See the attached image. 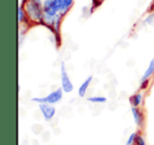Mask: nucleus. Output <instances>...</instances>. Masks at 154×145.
I'll return each instance as SVG.
<instances>
[{
  "instance_id": "f257e3e1",
  "label": "nucleus",
  "mask_w": 154,
  "mask_h": 145,
  "mask_svg": "<svg viewBox=\"0 0 154 145\" xmlns=\"http://www.w3.org/2000/svg\"><path fill=\"white\" fill-rule=\"evenodd\" d=\"M22 7L32 23H43V2L41 0H24Z\"/></svg>"
},
{
  "instance_id": "f03ea898",
  "label": "nucleus",
  "mask_w": 154,
  "mask_h": 145,
  "mask_svg": "<svg viewBox=\"0 0 154 145\" xmlns=\"http://www.w3.org/2000/svg\"><path fill=\"white\" fill-rule=\"evenodd\" d=\"M63 90L62 87H59L57 90L51 92L49 95L45 97H36V98H32L33 102H36L38 104L40 103H48V104H56V103L60 102L63 97Z\"/></svg>"
},
{
  "instance_id": "7ed1b4c3",
  "label": "nucleus",
  "mask_w": 154,
  "mask_h": 145,
  "mask_svg": "<svg viewBox=\"0 0 154 145\" xmlns=\"http://www.w3.org/2000/svg\"><path fill=\"white\" fill-rule=\"evenodd\" d=\"M60 80H61V87L64 93L73 92L74 85H73L72 81H71L70 77H69L68 70L66 68L64 62H61V66H60Z\"/></svg>"
},
{
  "instance_id": "20e7f679",
  "label": "nucleus",
  "mask_w": 154,
  "mask_h": 145,
  "mask_svg": "<svg viewBox=\"0 0 154 145\" xmlns=\"http://www.w3.org/2000/svg\"><path fill=\"white\" fill-rule=\"evenodd\" d=\"M38 107L40 109L42 117L45 121H51L56 114V108L53 106V104H48V103H40L38 104Z\"/></svg>"
},
{
  "instance_id": "39448f33",
  "label": "nucleus",
  "mask_w": 154,
  "mask_h": 145,
  "mask_svg": "<svg viewBox=\"0 0 154 145\" xmlns=\"http://www.w3.org/2000/svg\"><path fill=\"white\" fill-rule=\"evenodd\" d=\"M154 74V57L152 58V60L150 61L148 67L146 68L145 72H143V77L140 78V88H146L149 79L152 77V75Z\"/></svg>"
},
{
  "instance_id": "423d86ee",
  "label": "nucleus",
  "mask_w": 154,
  "mask_h": 145,
  "mask_svg": "<svg viewBox=\"0 0 154 145\" xmlns=\"http://www.w3.org/2000/svg\"><path fill=\"white\" fill-rule=\"evenodd\" d=\"M56 4L59 14L63 17L74 5V0H56Z\"/></svg>"
},
{
  "instance_id": "0eeeda50",
  "label": "nucleus",
  "mask_w": 154,
  "mask_h": 145,
  "mask_svg": "<svg viewBox=\"0 0 154 145\" xmlns=\"http://www.w3.org/2000/svg\"><path fill=\"white\" fill-rule=\"evenodd\" d=\"M131 113H132V116H133V119H134V122L137 126H141L143 124V115L141 113V111L138 108V107H135V106H132L131 108Z\"/></svg>"
},
{
  "instance_id": "6e6552de",
  "label": "nucleus",
  "mask_w": 154,
  "mask_h": 145,
  "mask_svg": "<svg viewBox=\"0 0 154 145\" xmlns=\"http://www.w3.org/2000/svg\"><path fill=\"white\" fill-rule=\"evenodd\" d=\"M92 80H93L92 76H89V77L82 82V85H80L79 88H78V96L82 97V98H84V97L86 96L87 92H88V88H89V86H90Z\"/></svg>"
},
{
  "instance_id": "1a4fd4ad",
  "label": "nucleus",
  "mask_w": 154,
  "mask_h": 145,
  "mask_svg": "<svg viewBox=\"0 0 154 145\" xmlns=\"http://www.w3.org/2000/svg\"><path fill=\"white\" fill-rule=\"evenodd\" d=\"M143 95L141 94V93H136V94H134L133 96L130 97L131 105L135 107L140 106L141 103H143Z\"/></svg>"
},
{
  "instance_id": "9d476101",
  "label": "nucleus",
  "mask_w": 154,
  "mask_h": 145,
  "mask_svg": "<svg viewBox=\"0 0 154 145\" xmlns=\"http://www.w3.org/2000/svg\"><path fill=\"white\" fill-rule=\"evenodd\" d=\"M29 21H30V20H29V17H28V15H26L24 7H22V4L19 5V7H18V22H19V24L28 23Z\"/></svg>"
},
{
  "instance_id": "9b49d317",
  "label": "nucleus",
  "mask_w": 154,
  "mask_h": 145,
  "mask_svg": "<svg viewBox=\"0 0 154 145\" xmlns=\"http://www.w3.org/2000/svg\"><path fill=\"white\" fill-rule=\"evenodd\" d=\"M87 100L89 102L95 103V104H101V103H106L107 102V98L103 96H93V97H89Z\"/></svg>"
},
{
  "instance_id": "f8f14e48",
  "label": "nucleus",
  "mask_w": 154,
  "mask_h": 145,
  "mask_svg": "<svg viewBox=\"0 0 154 145\" xmlns=\"http://www.w3.org/2000/svg\"><path fill=\"white\" fill-rule=\"evenodd\" d=\"M143 24L150 25V26L154 25V12H152V13H150L149 15L146 16V18L143 19Z\"/></svg>"
},
{
  "instance_id": "ddd939ff",
  "label": "nucleus",
  "mask_w": 154,
  "mask_h": 145,
  "mask_svg": "<svg viewBox=\"0 0 154 145\" xmlns=\"http://www.w3.org/2000/svg\"><path fill=\"white\" fill-rule=\"evenodd\" d=\"M137 137H138V134H137V132H132V134L129 136L126 145H134V144H136Z\"/></svg>"
},
{
  "instance_id": "4468645a",
  "label": "nucleus",
  "mask_w": 154,
  "mask_h": 145,
  "mask_svg": "<svg viewBox=\"0 0 154 145\" xmlns=\"http://www.w3.org/2000/svg\"><path fill=\"white\" fill-rule=\"evenodd\" d=\"M103 1H105V0H92V7H91V9H90L91 13H92L93 11H95L97 7H100L101 3H103Z\"/></svg>"
},
{
  "instance_id": "2eb2a0df",
  "label": "nucleus",
  "mask_w": 154,
  "mask_h": 145,
  "mask_svg": "<svg viewBox=\"0 0 154 145\" xmlns=\"http://www.w3.org/2000/svg\"><path fill=\"white\" fill-rule=\"evenodd\" d=\"M136 145H146V142H145V140H143V138L141 136H139V135H138V137H137Z\"/></svg>"
}]
</instances>
